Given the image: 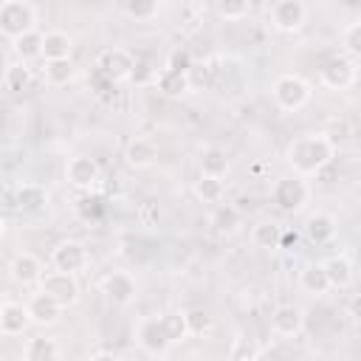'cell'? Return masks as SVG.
I'll return each instance as SVG.
<instances>
[{
    "instance_id": "6da1fadb",
    "label": "cell",
    "mask_w": 361,
    "mask_h": 361,
    "mask_svg": "<svg viewBox=\"0 0 361 361\" xmlns=\"http://www.w3.org/2000/svg\"><path fill=\"white\" fill-rule=\"evenodd\" d=\"M333 158V141L327 135H302L288 147V164L293 175H316Z\"/></svg>"
},
{
    "instance_id": "7a4b0ae2",
    "label": "cell",
    "mask_w": 361,
    "mask_h": 361,
    "mask_svg": "<svg viewBox=\"0 0 361 361\" xmlns=\"http://www.w3.org/2000/svg\"><path fill=\"white\" fill-rule=\"evenodd\" d=\"M37 8L25 0H6L0 3V34L8 39L23 37L25 31H34Z\"/></svg>"
},
{
    "instance_id": "3957f363",
    "label": "cell",
    "mask_w": 361,
    "mask_h": 361,
    "mask_svg": "<svg viewBox=\"0 0 361 361\" xmlns=\"http://www.w3.org/2000/svg\"><path fill=\"white\" fill-rule=\"evenodd\" d=\"M307 99H310V87H307V82L299 73H282V76H276V82H274V102L282 110H288V113L302 110L307 104Z\"/></svg>"
},
{
    "instance_id": "277c9868",
    "label": "cell",
    "mask_w": 361,
    "mask_h": 361,
    "mask_svg": "<svg viewBox=\"0 0 361 361\" xmlns=\"http://www.w3.org/2000/svg\"><path fill=\"white\" fill-rule=\"evenodd\" d=\"M307 183L299 175H282L274 180L271 189V200L276 203L279 212H299L307 203Z\"/></svg>"
},
{
    "instance_id": "5b68a950",
    "label": "cell",
    "mask_w": 361,
    "mask_h": 361,
    "mask_svg": "<svg viewBox=\"0 0 361 361\" xmlns=\"http://www.w3.org/2000/svg\"><path fill=\"white\" fill-rule=\"evenodd\" d=\"M39 293L51 296L59 307H68L79 299V282L76 274H62V271H48L39 276Z\"/></svg>"
},
{
    "instance_id": "8992f818",
    "label": "cell",
    "mask_w": 361,
    "mask_h": 361,
    "mask_svg": "<svg viewBox=\"0 0 361 361\" xmlns=\"http://www.w3.org/2000/svg\"><path fill=\"white\" fill-rule=\"evenodd\" d=\"M133 65H135V56H133L130 51H124V48H107V51L99 54L93 71H99L104 79H110V82L116 85V82L130 79Z\"/></svg>"
},
{
    "instance_id": "52a82bcc",
    "label": "cell",
    "mask_w": 361,
    "mask_h": 361,
    "mask_svg": "<svg viewBox=\"0 0 361 361\" xmlns=\"http://www.w3.org/2000/svg\"><path fill=\"white\" fill-rule=\"evenodd\" d=\"M319 79H322V85L330 87V90H347V87L355 82V62L347 59L344 54L330 56V59L322 65Z\"/></svg>"
},
{
    "instance_id": "ba28073f",
    "label": "cell",
    "mask_w": 361,
    "mask_h": 361,
    "mask_svg": "<svg viewBox=\"0 0 361 361\" xmlns=\"http://www.w3.org/2000/svg\"><path fill=\"white\" fill-rule=\"evenodd\" d=\"M307 6L302 0H276L271 6V23L276 31H299L305 25Z\"/></svg>"
},
{
    "instance_id": "9c48e42d",
    "label": "cell",
    "mask_w": 361,
    "mask_h": 361,
    "mask_svg": "<svg viewBox=\"0 0 361 361\" xmlns=\"http://www.w3.org/2000/svg\"><path fill=\"white\" fill-rule=\"evenodd\" d=\"M51 262L62 274H76V271H82L87 265V248L79 240H62L51 251Z\"/></svg>"
},
{
    "instance_id": "30bf717a",
    "label": "cell",
    "mask_w": 361,
    "mask_h": 361,
    "mask_svg": "<svg viewBox=\"0 0 361 361\" xmlns=\"http://www.w3.org/2000/svg\"><path fill=\"white\" fill-rule=\"evenodd\" d=\"M135 338H138V347H141L144 353H149V355H161V353L169 350V338H166V333H164L158 316H147V319H141Z\"/></svg>"
},
{
    "instance_id": "8fae6325",
    "label": "cell",
    "mask_w": 361,
    "mask_h": 361,
    "mask_svg": "<svg viewBox=\"0 0 361 361\" xmlns=\"http://www.w3.org/2000/svg\"><path fill=\"white\" fill-rule=\"evenodd\" d=\"M102 293L113 305H130L135 299V279L127 271H110L102 279Z\"/></svg>"
},
{
    "instance_id": "7c38bea8",
    "label": "cell",
    "mask_w": 361,
    "mask_h": 361,
    "mask_svg": "<svg viewBox=\"0 0 361 361\" xmlns=\"http://www.w3.org/2000/svg\"><path fill=\"white\" fill-rule=\"evenodd\" d=\"M302 327H305V313L296 305H279L271 313V330L279 338H293V336L302 333Z\"/></svg>"
},
{
    "instance_id": "4fadbf2b",
    "label": "cell",
    "mask_w": 361,
    "mask_h": 361,
    "mask_svg": "<svg viewBox=\"0 0 361 361\" xmlns=\"http://www.w3.org/2000/svg\"><path fill=\"white\" fill-rule=\"evenodd\" d=\"M65 178L71 186L76 189H90L96 180H99V164L93 158H85V155H76L68 161L65 166Z\"/></svg>"
},
{
    "instance_id": "5bb4252c",
    "label": "cell",
    "mask_w": 361,
    "mask_h": 361,
    "mask_svg": "<svg viewBox=\"0 0 361 361\" xmlns=\"http://www.w3.org/2000/svg\"><path fill=\"white\" fill-rule=\"evenodd\" d=\"M31 324L28 307L20 302H3L0 307V333L3 336H20L25 327Z\"/></svg>"
},
{
    "instance_id": "9a60e30c",
    "label": "cell",
    "mask_w": 361,
    "mask_h": 361,
    "mask_svg": "<svg viewBox=\"0 0 361 361\" xmlns=\"http://www.w3.org/2000/svg\"><path fill=\"white\" fill-rule=\"evenodd\" d=\"M28 316H31V322H37V324H56L59 322V313H62V307L51 299V296H45V293H34L31 299H28Z\"/></svg>"
},
{
    "instance_id": "2e32d148",
    "label": "cell",
    "mask_w": 361,
    "mask_h": 361,
    "mask_svg": "<svg viewBox=\"0 0 361 361\" xmlns=\"http://www.w3.org/2000/svg\"><path fill=\"white\" fill-rule=\"evenodd\" d=\"M11 279L14 282H20V285H31V282H39V276H42V265H39V259L34 257V254H28V251H23V254H17L14 259H11Z\"/></svg>"
},
{
    "instance_id": "e0dca14e",
    "label": "cell",
    "mask_w": 361,
    "mask_h": 361,
    "mask_svg": "<svg viewBox=\"0 0 361 361\" xmlns=\"http://www.w3.org/2000/svg\"><path fill=\"white\" fill-rule=\"evenodd\" d=\"M71 37L59 28H51L42 34V59L51 62V59H71Z\"/></svg>"
},
{
    "instance_id": "ac0fdd59",
    "label": "cell",
    "mask_w": 361,
    "mask_h": 361,
    "mask_svg": "<svg viewBox=\"0 0 361 361\" xmlns=\"http://www.w3.org/2000/svg\"><path fill=\"white\" fill-rule=\"evenodd\" d=\"M23 358L25 361H56L59 358V344L51 336H34V338L25 341Z\"/></svg>"
},
{
    "instance_id": "d6986e66",
    "label": "cell",
    "mask_w": 361,
    "mask_h": 361,
    "mask_svg": "<svg viewBox=\"0 0 361 361\" xmlns=\"http://www.w3.org/2000/svg\"><path fill=\"white\" fill-rule=\"evenodd\" d=\"M305 234H307L310 243L322 245V243L333 240V234H336V220H333L330 214H324V212H316V214L307 217V223H305Z\"/></svg>"
},
{
    "instance_id": "ffe728a7",
    "label": "cell",
    "mask_w": 361,
    "mask_h": 361,
    "mask_svg": "<svg viewBox=\"0 0 361 361\" xmlns=\"http://www.w3.org/2000/svg\"><path fill=\"white\" fill-rule=\"evenodd\" d=\"M48 203V192L39 183H23L14 195V206L20 212H39Z\"/></svg>"
},
{
    "instance_id": "44dd1931",
    "label": "cell",
    "mask_w": 361,
    "mask_h": 361,
    "mask_svg": "<svg viewBox=\"0 0 361 361\" xmlns=\"http://www.w3.org/2000/svg\"><path fill=\"white\" fill-rule=\"evenodd\" d=\"M299 285L302 290L307 293H327L330 290V282H327V274H324V265L322 262H307L302 271H299Z\"/></svg>"
},
{
    "instance_id": "7402d4cb",
    "label": "cell",
    "mask_w": 361,
    "mask_h": 361,
    "mask_svg": "<svg viewBox=\"0 0 361 361\" xmlns=\"http://www.w3.org/2000/svg\"><path fill=\"white\" fill-rule=\"evenodd\" d=\"M324 265V274H327V282L330 288H347L353 282V262L347 257H330L322 262Z\"/></svg>"
},
{
    "instance_id": "603a6c76",
    "label": "cell",
    "mask_w": 361,
    "mask_h": 361,
    "mask_svg": "<svg viewBox=\"0 0 361 361\" xmlns=\"http://www.w3.org/2000/svg\"><path fill=\"white\" fill-rule=\"evenodd\" d=\"M124 158H127V164H130V166L144 169V166H149V164L158 158V149H155L147 138H135V141H130V144H127Z\"/></svg>"
},
{
    "instance_id": "cb8c5ba5",
    "label": "cell",
    "mask_w": 361,
    "mask_h": 361,
    "mask_svg": "<svg viewBox=\"0 0 361 361\" xmlns=\"http://www.w3.org/2000/svg\"><path fill=\"white\" fill-rule=\"evenodd\" d=\"M228 169V155L220 147H206L200 152V175H212V178H223Z\"/></svg>"
},
{
    "instance_id": "d4e9b609",
    "label": "cell",
    "mask_w": 361,
    "mask_h": 361,
    "mask_svg": "<svg viewBox=\"0 0 361 361\" xmlns=\"http://www.w3.org/2000/svg\"><path fill=\"white\" fill-rule=\"evenodd\" d=\"M28 85H31V68L25 62L6 65V71H3V87L8 93H23V90H28Z\"/></svg>"
},
{
    "instance_id": "484cf974",
    "label": "cell",
    "mask_w": 361,
    "mask_h": 361,
    "mask_svg": "<svg viewBox=\"0 0 361 361\" xmlns=\"http://www.w3.org/2000/svg\"><path fill=\"white\" fill-rule=\"evenodd\" d=\"M279 234H282V226H276L274 220H262L251 228V243L257 248L271 251V248H279Z\"/></svg>"
},
{
    "instance_id": "4316f807",
    "label": "cell",
    "mask_w": 361,
    "mask_h": 361,
    "mask_svg": "<svg viewBox=\"0 0 361 361\" xmlns=\"http://www.w3.org/2000/svg\"><path fill=\"white\" fill-rule=\"evenodd\" d=\"M42 76L51 87H65L73 79V62L71 59H51V62H45Z\"/></svg>"
},
{
    "instance_id": "83f0119b",
    "label": "cell",
    "mask_w": 361,
    "mask_h": 361,
    "mask_svg": "<svg viewBox=\"0 0 361 361\" xmlns=\"http://www.w3.org/2000/svg\"><path fill=\"white\" fill-rule=\"evenodd\" d=\"M14 42V54L25 62V59H34V56H42V31H25L23 37L11 39Z\"/></svg>"
},
{
    "instance_id": "f1b7e54d",
    "label": "cell",
    "mask_w": 361,
    "mask_h": 361,
    "mask_svg": "<svg viewBox=\"0 0 361 361\" xmlns=\"http://www.w3.org/2000/svg\"><path fill=\"white\" fill-rule=\"evenodd\" d=\"M155 85H158V90L166 93V96H183V93L189 90V79L180 76V73H172V71H166V68L155 73Z\"/></svg>"
},
{
    "instance_id": "f546056e",
    "label": "cell",
    "mask_w": 361,
    "mask_h": 361,
    "mask_svg": "<svg viewBox=\"0 0 361 361\" xmlns=\"http://www.w3.org/2000/svg\"><path fill=\"white\" fill-rule=\"evenodd\" d=\"M223 180L220 178H212V175H200L195 180V195L203 200V203H220L223 200Z\"/></svg>"
},
{
    "instance_id": "4dcf8cb0",
    "label": "cell",
    "mask_w": 361,
    "mask_h": 361,
    "mask_svg": "<svg viewBox=\"0 0 361 361\" xmlns=\"http://www.w3.org/2000/svg\"><path fill=\"white\" fill-rule=\"evenodd\" d=\"M158 319H161V327H164L169 344H178V341H183L189 336V327H186V316L183 313H164Z\"/></svg>"
},
{
    "instance_id": "1f68e13d",
    "label": "cell",
    "mask_w": 361,
    "mask_h": 361,
    "mask_svg": "<svg viewBox=\"0 0 361 361\" xmlns=\"http://www.w3.org/2000/svg\"><path fill=\"white\" fill-rule=\"evenodd\" d=\"M341 45H344V56L347 59H358L361 56V20H353L344 31H341Z\"/></svg>"
},
{
    "instance_id": "d6a6232c",
    "label": "cell",
    "mask_w": 361,
    "mask_h": 361,
    "mask_svg": "<svg viewBox=\"0 0 361 361\" xmlns=\"http://www.w3.org/2000/svg\"><path fill=\"white\" fill-rule=\"evenodd\" d=\"M212 223L217 231H234L240 226V209L231 206V203H220L212 214Z\"/></svg>"
},
{
    "instance_id": "836d02e7",
    "label": "cell",
    "mask_w": 361,
    "mask_h": 361,
    "mask_svg": "<svg viewBox=\"0 0 361 361\" xmlns=\"http://www.w3.org/2000/svg\"><path fill=\"white\" fill-rule=\"evenodd\" d=\"M158 11H161V6L155 0H130V3H124V14L138 20V23H147V20L158 17Z\"/></svg>"
},
{
    "instance_id": "e575fe53",
    "label": "cell",
    "mask_w": 361,
    "mask_h": 361,
    "mask_svg": "<svg viewBox=\"0 0 361 361\" xmlns=\"http://www.w3.org/2000/svg\"><path fill=\"white\" fill-rule=\"evenodd\" d=\"M104 212H107V203H104V197H99V195H85V197L79 200V214H82L85 220H99Z\"/></svg>"
},
{
    "instance_id": "d590c367",
    "label": "cell",
    "mask_w": 361,
    "mask_h": 361,
    "mask_svg": "<svg viewBox=\"0 0 361 361\" xmlns=\"http://www.w3.org/2000/svg\"><path fill=\"white\" fill-rule=\"evenodd\" d=\"M248 11H251V6L245 0H223V3H217V14L226 17V20H243Z\"/></svg>"
},
{
    "instance_id": "8d00e7d4",
    "label": "cell",
    "mask_w": 361,
    "mask_h": 361,
    "mask_svg": "<svg viewBox=\"0 0 361 361\" xmlns=\"http://www.w3.org/2000/svg\"><path fill=\"white\" fill-rule=\"evenodd\" d=\"M189 68H192V54H189L186 48H175V51L169 54V59H166V71L186 76V73H189Z\"/></svg>"
},
{
    "instance_id": "74e56055",
    "label": "cell",
    "mask_w": 361,
    "mask_h": 361,
    "mask_svg": "<svg viewBox=\"0 0 361 361\" xmlns=\"http://www.w3.org/2000/svg\"><path fill=\"white\" fill-rule=\"evenodd\" d=\"M155 68L149 65V62H144V59H135V65H133V73H130V82H135V85H147V82H155Z\"/></svg>"
},
{
    "instance_id": "f35d334b",
    "label": "cell",
    "mask_w": 361,
    "mask_h": 361,
    "mask_svg": "<svg viewBox=\"0 0 361 361\" xmlns=\"http://www.w3.org/2000/svg\"><path fill=\"white\" fill-rule=\"evenodd\" d=\"M183 316H186L189 336H192V333H203V330H209V324H212V319H209L203 310H189V313H183Z\"/></svg>"
},
{
    "instance_id": "ab89813d",
    "label": "cell",
    "mask_w": 361,
    "mask_h": 361,
    "mask_svg": "<svg viewBox=\"0 0 361 361\" xmlns=\"http://www.w3.org/2000/svg\"><path fill=\"white\" fill-rule=\"evenodd\" d=\"M93 87H96V93H99V96H107V90H113L116 85H113L110 79H104L99 71H93Z\"/></svg>"
},
{
    "instance_id": "60d3db41",
    "label": "cell",
    "mask_w": 361,
    "mask_h": 361,
    "mask_svg": "<svg viewBox=\"0 0 361 361\" xmlns=\"http://www.w3.org/2000/svg\"><path fill=\"white\" fill-rule=\"evenodd\" d=\"M299 243V231L296 228H282L279 234V248H293Z\"/></svg>"
},
{
    "instance_id": "b9f144b4",
    "label": "cell",
    "mask_w": 361,
    "mask_h": 361,
    "mask_svg": "<svg viewBox=\"0 0 361 361\" xmlns=\"http://www.w3.org/2000/svg\"><path fill=\"white\" fill-rule=\"evenodd\" d=\"M141 217L149 223V220H155V217H158V209H155L152 203H144V209H141Z\"/></svg>"
},
{
    "instance_id": "7bdbcfd3",
    "label": "cell",
    "mask_w": 361,
    "mask_h": 361,
    "mask_svg": "<svg viewBox=\"0 0 361 361\" xmlns=\"http://www.w3.org/2000/svg\"><path fill=\"white\" fill-rule=\"evenodd\" d=\"M90 361H121V358L113 353H96V355H90Z\"/></svg>"
},
{
    "instance_id": "ee69618b",
    "label": "cell",
    "mask_w": 361,
    "mask_h": 361,
    "mask_svg": "<svg viewBox=\"0 0 361 361\" xmlns=\"http://www.w3.org/2000/svg\"><path fill=\"white\" fill-rule=\"evenodd\" d=\"M234 361H257V358H254V355H251V353H243V355H237V358H234Z\"/></svg>"
},
{
    "instance_id": "f6af8a7d",
    "label": "cell",
    "mask_w": 361,
    "mask_h": 361,
    "mask_svg": "<svg viewBox=\"0 0 361 361\" xmlns=\"http://www.w3.org/2000/svg\"><path fill=\"white\" fill-rule=\"evenodd\" d=\"M3 228H6V226H3V220H0V237H3Z\"/></svg>"
},
{
    "instance_id": "bcb514c9",
    "label": "cell",
    "mask_w": 361,
    "mask_h": 361,
    "mask_svg": "<svg viewBox=\"0 0 361 361\" xmlns=\"http://www.w3.org/2000/svg\"><path fill=\"white\" fill-rule=\"evenodd\" d=\"M0 307H3V302H0Z\"/></svg>"
}]
</instances>
